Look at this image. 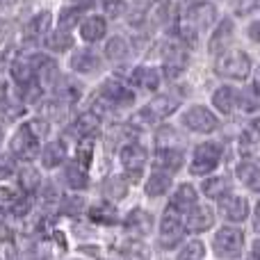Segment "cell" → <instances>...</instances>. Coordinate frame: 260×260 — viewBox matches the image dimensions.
Segmentation results:
<instances>
[{
    "mask_svg": "<svg viewBox=\"0 0 260 260\" xmlns=\"http://www.w3.org/2000/svg\"><path fill=\"white\" fill-rule=\"evenodd\" d=\"M251 57H249L244 50L240 48H229L224 53H219L215 62V73L219 78H226V80H247L251 76Z\"/></svg>",
    "mask_w": 260,
    "mask_h": 260,
    "instance_id": "obj_1",
    "label": "cell"
},
{
    "mask_svg": "<svg viewBox=\"0 0 260 260\" xmlns=\"http://www.w3.org/2000/svg\"><path fill=\"white\" fill-rule=\"evenodd\" d=\"M219 160H221L219 144H210V142L199 144V146L194 148V160H192L189 171H192L194 176H206V174H210V171H215Z\"/></svg>",
    "mask_w": 260,
    "mask_h": 260,
    "instance_id": "obj_2",
    "label": "cell"
},
{
    "mask_svg": "<svg viewBox=\"0 0 260 260\" xmlns=\"http://www.w3.org/2000/svg\"><path fill=\"white\" fill-rule=\"evenodd\" d=\"M212 247L219 253L221 258H233L242 251L244 247V233L240 229H233V226H224L215 233V240H212Z\"/></svg>",
    "mask_w": 260,
    "mask_h": 260,
    "instance_id": "obj_3",
    "label": "cell"
},
{
    "mask_svg": "<svg viewBox=\"0 0 260 260\" xmlns=\"http://www.w3.org/2000/svg\"><path fill=\"white\" fill-rule=\"evenodd\" d=\"M178 105H180L178 99H174V96H167V94L157 96V99H153L144 110H139L133 121H144V123L160 121V119H167L169 114H174L176 110H178Z\"/></svg>",
    "mask_w": 260,
    "mask_h": 260,
    "instance_id": "obj_4",
    "label": "cell"
},
{
    "mask_svg": "<svg viewBox=\"0 0 260 260\" xmlns=\"http://www.w3.org/2000/svg\"><path fill=\"white\" fill-rule=\"evenodd\" d=\"M217 123H219L217 117L208 108H203V105H194V108H189L187 112L183 114V126L189 128L192 133L208 135L217 128Z\"/></svg>",
    "mask_w": 260,
    "mask_h": 260,
    "instance_id": "obj_5",
    "label": "cell"
},
{
    "mask_svg": "<svg viewBox=\"0 0 260 260\" xmlns=\"http://www.w3.org/2000/svg\"><path fill=\"white\" fill-rule=\"evenodd\" d=\"M187 21L197 30H206L217 21V5L210 0H187Z\"/></svg>",
    "mask_w": 260,
    "mask_h": 260,
    "instance_id": "obj_6",
    "label": "cell"
},
{
    "mask_svg": "<svg viewBox=\"0 0 260 260\" xmlns=\"http://www.w3.org/2000/svg\"><path fill=\"white\" fill-rule=\"evenodd\" d=\"M12 153L21 160H35L39 155V139L30 133V128L23 126L16 130V135L12 137Z\"/></svg>",
    "mask_w": 260,
    "mask_h": 260,
    "instance_id": "obj_7",
    "label": "cell"
},
{
    "mask_svg": "<svg viewBox=\"0 0 260 260\" xmlns=\"http://www.w3.org/2000/svg\"><path fill=\"white\" fill-rule=\"evenodd\" d=\"M189 64V55L183 46H167L165 50V62H162V71H165L167 78L176 80L180 73H185Z\"/></svg>",
    "mask_w": 260,
    "mask_h": 260,
    "instance_id": "obj_8",
    "label": "cell"
},
{
    "mask_svg": "<svg viewBox=\"0 0 260 260\" xmlns=\"http://www.w3.org/2000/svg\"><path fill=\"white\" fill-rule=\"evenodd\" d=\"M235 37V23L231 21V18H221L219 23H217V27L212 30L210 35V41H208V50H210L212 55H219L224 53V50L231 48V41H233Z\"/></svg>",
    "mask_w": 260,
    "mask_h": 260,
    "instance_id": "obj_9",
    "label": "cell"
},
{
    "mask_svg": "<svg viewBox=\"0 0 260 260\" xmlns=\"http://www.w3.org/2000/svg\"><path fill=\"white\" fill-rule=\"evenodd\" d=\"M183 235V221H180V215L174 206H169L162 215L160 221V238L162 244H174L178 242V238Z\"/></svg>",
    "mask_w": 260,
    "mask_h": 260,
    "instance_id": "obj_10",
    "label": "cell"
},
{
    "mask_svg": "<svg viewBox=\"0 0 260 260\" xmlns=\"http://www.w3.org/2000/svg\"><path fill=\"white\" fill-rule=\"evenodd\" d=\"M32 71H35V78H39V85H53L57 80V62L48 55H32L30 57Z\"/></svg>",
    "mask_w": 260,
    "mask_h": 260,
    "instance_id": "obj_11",
    "label": "cell"
},
{
    "mask_svg": "<svg viewBox=\"0 0 260 260\" xmlns=\"http://www.w3.org/2000/svg\"><path fill=\"white\" fill-rule=\"evenodd\" d=\"M219 212L229 221H244L249 217V203L242 197H224L219 199Z\"/></svg>",
    "mask_w": 260,
    "mask_h": 260,
    "instance_id": "obj_12",
    "label": "cell"
},
{
    "mask_svg": "<svg viewBox=\"0 0 260 260\" xmlns=\"http://www.w3.org/2000/svg\"><path fill=\"white\" fill-rule=\"evenodd\" d=\"M103 99L114 105H130L135 101V91L119 80H105L103 82Z\"/></svg>",
    "mask_w": 260,
    "mask_h": 260,
    "instance_id": "obj_13",
    "label": "cell"
},
{
    "mask_svg": "<svg viewBox=\"0 0 260 260\" xmlns=\"http://www.w3.org/2000/svg\"><path fill=\"white\" fill-rule=\"evenodd\" d=\"M153 167L160 171H178L183 167V153L178 148H169V146L160 148L155 153V157H153Z\"/></svg>",
    "mask_w": 260,
    "mask_h": 260,
    "instance_id": "obj_14",
    "label": "cell"
},
{
    "mask_svg": "<svg viewBox=\"0 0 260 260\" xmlns=\"http://www.w3.org/2000/svg\"><path fill=\"white\" fill-rule=\"evenodd\" d=\"M215 224V212L206 206H194L189 210V219H187V229L192 233H203V231L212 229Z\"/></svg>",
    "mask_w": 260,
    "mask_h": 260,
    "instance_id": "obj_15",
    "label": "cell"
},
{
    "mask_svg": "<svg viewBox=\"0 0 260 260\" xmlns=\"http://www.w3.org/2000/svg\"><path fill=\"white\" fill-rule=\"evenodd\" d=\"M144 162H146V151L139 144H128V146L121 148V165L126 167L130 174L137 176L142 171Z\"/></svg>",
    "mask_w": 260,
    "mask_h": 260,
    "instance_id": "obj_16",
    "label": "cell"
},
{
    "mask_svg": "<svg viewBox=\"0 0 260 260\" xmlns=\"http://www.w3.org/2000/svg\"><path fill=\"white\" fill-rule=\"evenodd\" d=\"M105 32H108V21L103 16H87L80 23V37L85 41H89V44L103 39Z\"/></svg>",
    "mask_w": 260,
    "mask_h": 260,
    "instance_id": "obj_17",
    "label": "cell"
},
{
    "mask_svg": "<svg viewBox=\"0 0 260 260\" xmlns=\"http://www.w3.org/2000/svg\"><path fill=\"white\" fill-rule=\"evenodd\" d=\"M39 160L44 162L46 169H55L67 160V146L62 142H48L39 153Z\"/></svg>",
    "mask_w": 260,
    "mask_h": 260,
    "instance_id": "obj_18",
    "label": "cell"
},
{
    "mask_svg": "<svg viewBox=\"0 0 260 260\" xmlns=\"http://www.w3.org/2000/svg\"><path fill=\"white\" fill-rule=\"evenodd\" d=\"M212 103L219 110L221 114H231L240 103V94L233 89V87H219V89L212 94Z\"/></svg>",
    "mask_w": 260,
    "mask_h": 260,
    "instance_id": "obj_19",
    "label": "cell"
},
{
    "mask_svg": "<svg viewBox=\"0 0 260 260\" xmlns=\"http://www.w3.org/2000/svg\"><path fill=\"white\" fill-rule=\"evenodd\" d=\"M130 80H133V85L142 87V89L153 91L160 87V71L153 67H137L130 76Z\"/></svg>",
    "mask_w": 260,
    "mask_h": 260,
    "instance_id": "obj_20",
    "label": "cell"
},
{
    "mask_svg": "<svg viewBox=\"0 0 260 260\" xmlns=\"http://www.w3.org/2000/svg\"><path fill=\"white\" fill-rule=\"evenodd\" d=\"M71 67H73V71H78V73H94L96 69L101 67V59H99V55H94L91 50H78L71 57Z\"/></svg>",
    "mask_w": 260,
    "mask_h": 260,
    "instance_id": "obj_21",
    "label": "cell"
},
{
    "mask_svg": "<svg viewBox=\"0 0 260 260\" xmlns=\"http://www.w3.org/2000/svg\"><path fill=\"white\" fill-rule=\"evenodd\" d=\"M126 229L135 231V233L146 235V233H151V229H153V217L148 215L146 210H139L137 208V210H133L126 217Z\"/></svg>",
    "mask_w": 260,
    "mask_h": 260,
    "instance_id": "obj_22",
    "label": "cell"
},
{
    "mask_svg": "<svg viewBox=\"0 0 260 260\" xmlns=\"http://www.w3.org/2000/svg\"><path fill=\"white\" fill-rule=\"evenodd\" d=\"M231 187H233L231 178H226V176H215V178L203 183V194H206L208 199H224L226 194L231 192Z\"/></svg>",
    "mask_w": 260,
    "mask_h": 260,
    "instance_id": "obj_23",
    "label": "cell"
},
{
    "mask_svg": "<svg viewBox=\"0 0 260 260\" xmlns=\"http://www.w3.org/2000/svg\"><path fill=\"white\" fill-rule=\"evenodd\" d=\"M80 96H82V87L76 80H71V78L57 80V99L62 103H76Z\"/></svg>",
    "mask_w": 260,
    "mask_h": 260,
    "instance_id": "obj_24",
    "label": "cell"
},
{
    "mask_svg": "<svg viewBox=\"0 0 260 260\" xmlns=\"http://www.w3.org/2000/svg\"><path fill=\"white\" fill-rule=\"evenodd\" d=\"M101 126V119L96 117V114H82L80 119H78L76 123L71 126V133H76L78 137H82V139H87V137H91V135H96V130H99Z\"/></svg>",
    "mask_w": 260,
    "mask_h": 260,
    "instance_id": "obj_25",
    "label": "cell"
},
{
    "mask_svg": "<svg viewBox=\"0 0 260 260\" xmlns=\"http://www.w3.org/2000/svg\"><path fill=\"white\" fill-rule=\"evenodd\" d=\"M64 178H67L69 187H73V189H85L87 185H89L87 169H85V167H80V162H76V165H69L67 171H64Z\"/></svg>",
    "mask_w": 260,
    "mask_h": 260,
    "instance_id": "obj_26",
    "label": "cell"
},
{
    "mask_svg": "<svg viewBox=\"0 0 260 260\" xmlns=\"http://www.w3.org/2000/svg\"><path fill=\"white\" fill-rule=\"evenodd\" d=\"M197 206V189L192 185H180L174 194V208L176 210H192Z\"/></svg>",
    "mask_w": 260,
    "mask_h": 260,
    "instance_id": "obj_27",
    "label": "cell"
},
{
    "mask_svg": "<svg viewBox=\"0 0 260 260\" xmlns=\"http://www.w3.org/2000/svg\"><path fill=\"white\" fill-rule=\"evenodd\" d=\"M130 48H128V41L123 37H112V39L105 44V57L112 59V62H123L128 57Z\"/></svg>",
    "mask_w": 260,
    "mask_h": 260,
    "instance_id": "obj_28",
    "label": "cell"
},
{
    "mask_svg": "<svg viewBox=\"0 0 260 260\" xmlns=\"http://www.w3.org/2000/svg\"><path fill=\"white\" fill-rule=\"evenodd\" d=\"M18 183H21V189L25 194H35L41 185V176L35 167H23L21 174H18Z\"/></svg>",
    "mask_w": 260,
    "mask_h": 260,
    "instance_id": "obj_29",
    "label": "cell"
},
{
    "mask_svg": "<svg viewBox=\"0 0 260 260\" xmlns=\"http://www.w3.org/2000/svg\"><path fill=\"white\" fill-rule=\"evenodd\" d=\"M46 46L50 50H55V53H64V50H69L73 46V37L69 35V30H57L46 37Z\"/></svg>",
    "mask_w": 260,
    "mask_h": 260,
    "instance_id": "obj_30",
    "label": "cell"
},
{
    "mask_svg": "<svg viewBox=\"0 0 260 260\" xmlns=\"http://www.w3.org/2000/svg\"><path fill=\"white\" fill-rule=\"evenodd\" d=\"M171 187V178L165 174H153L151 178H148L146 183V194L148 197H162V194H167Z\"/></svg>",
    "mask_w": 260,
    "mask_h": 260,
    "instance_id": "obj_31",
    "label": "cell"
},
{
    "mask_svg": "<svg viewBox=\"0 0 260 260\" xmlns=\"http://www.w3.org/2000/svg\"><path fill=\"white\" fill-rule=\"evenodd\" d=\"M9 73H12V78L18 85H25V82H30L32 78H35L30 59H16V62L12 64V69H9Z\"/></svg>",
    "mask_w": 260,
    "mask_h": 260,
    "instance_id": "obj_32",
    "label": "cell"
},
{
    "mask_svg": "<svg viewBox=\"0 0 260 260\" xmlns=\"http://www.w3.org/2000/svg\"><path fill=\"white\" fill-rule=\"evenodd\" d=\"M89 217L96 221V224H114L117 221V210H114L110 203H99L89 210Z\"/></svg>",
    "mask_w": 260,
    "mask_h": 260,
    "instance_id": "obj_33",
    "label": "cell"
},
{
    "mask_svg": "<svg viewBox=\"0 0 260 260\" xmlns=\"http://www.w3.org/2000/svg\"><path fill=\"white\" fill-rule=\"evenodd\" d=\"M48 27H50V12H41L30 21L27 32H30L32 37H44L46 32H48Z\"/></svg>",
    "mask_w": 260,
    "mask_h": 260,
    "instance_id": "obj_34",
    "label": "cell"
},
{
    "mask_svg": "<svg viewBox=\"0 0 260 260\" xmlns=\"http://www.w3.org/2000/svg\"><path fill=\"white\" fill-rule=\"evenodd\" d=\"M203 256H206V247H203V242L194 240V242L185 244V247L180 249L178 260H203Z\"/></svg>",
    "mask_w": 260,
    "mask_h": 260,
    "instance_id": "obj_35",
    "label": "cell"
},
{
    "mask_svg": "<svg viewBox=\"0 0 260 260\" xmlns=\"http://www.w3.org/2000/svg\"><path fill=\"white\" fill-rule=\"evenodd\" d=\"M80 14L82 9L80 7H69V9H62L59 14V30H71L80 23Z\"/></svg>",
    "mask_w": 260,
    "mask_h": 260,
    "instance_id": "obj_36",
    "label": "cell"
},
{
    "mask_svg": "<svg viewBox=\"0 0 260 260\" xmlns=\"http://www.w3.org/2000/svg\"><path fill=\"white\" fill-rule=\"evenodd\" d=\"M41 91H44V87H41L39 82H35V80L21 85V94H23V101H25V103H37L39 96H41Z\"/></svg>",
    "mask_w": 260,
    "mask_h": 260,
    "instance_id": "obj_37",
    "label": "cell"
},
{
    "mask_svg": "<svg viewBox=\"0 0 260 260\" xmlns=\"http://www.w3.org/2000/svg\"><path fill=\"white\" fill-rule=\"evenodd\" d=\"M101 7H103L105 16L117 18L126 12V0H101Z\"/></svg>",
    "mask_w": 260,
    "mask_h": 260,
    "instance_id": "obj_38",
    "label": "cell"
},
{
    "mask_svg": "<svg viewBox=\"0 0 260 260\" xmlns=\"http://www.w3.org/2000/svg\"><path fill=\"white\" fill-rule=\"evenodd\" d=\"M27 128H30V133L35 135L37 139H46L50 135V123L48 119H32V121L25 123Z\"/></svg>",
    "mask_w": 260,
    "mask_h": 260,
    "instance_id": "obj_39",
    "label": "cell"
},
{
    "mask_svg": "<svg viewBox=\"0 0 260 260\" xmlns=\"http://www.w3.org/2000/svg\"><path fill=\"white\" fill-rule=\"evenodd\" d=\"M85 208V199L82 197H69L62 201V212L64 215H80Z\"/></svg>",
    "mask_w": 260,
    "mask_h": 260,
    "instance_id": "obj_40",
    "label": "cell"
},
{
    "mask_svg": "<svg viewBox=\"0 0 260 260\" xmlns=\"http://www.w3.org/2000/svg\"><path fill=\"white\" fill-rule=\"evenodd\" d=\"M240 174H242V180L247 183V187L260 189V171L256 169V167H242Z\"/></svg>",
    "mask_w": 260,
    "mask_h": 260,
    "instance_id": "obj_41",
    "label": "cell"
},
{
    "mask_svg": "<svg viewBox=\"0 0 260 260\" xmlns=\"http://www.w3.org/2000/svg\"><path fill=\"white\" fill-rule=\"evenodd\" d=\"M91 155H94V144H91V137H87L85 142L78 144V162H82V167H87L91 162Z\"/></svg>",
    "mask_w": 260,
    "mask_h": 260,
    "instance_id": "obj_42",
    "label": "cell"
},
{
    "mask_svg": "<svg viewBox=\"0 0 260 260\" xmlns=\"http://www.w3.org/2000/svg\"><path fill=\"white\" fill-rule=\"evenodd\" d=\"M258 5H260V0H231V9H233L238 16L249 14L251 9H256Z\"/></svg>",
    "mask_w": 260,
    "mask_h": 260,
    "instance_id": "obj_43",
    "label": "cell"
},
{
    "mask_svg": "<svg viewBox=\"0 0 260 260\" xmlns=\"http://www.w3.org/2000/svg\"><path fill=\"white\" fill-rule=\"evenodd\" d=\"M32 210V199L30 197H21L12 203V215L14 217H25Z\"/></svg>",
    "mask_w": 260,
    "mask_h": 260,
    "instance_id": "obj_44",
    "label": "cell"
},
{
    "mask_svg": "<svg viewBox=\"0 0 260 260\" xmlns=\"http://www.w3.org/2000/svg\"><path fill=\"white\" fill-rule=\"evenodd\" d=\"M105 192H108L110 197H114V199H123L126 197V185H123V180L112 178L108 185H105Z\"/></svg>",
    "mask_w": 260,
    "mask_h": 260,
    "instance_id": "obj_45",
    "label": "cell"
},
{
    "mask_svg": "<svg viewBox=\"0 0 260 260\" xmlns=\"http://www.w3.org/2000/svg\"><path fill=\"white\" fill-rule=\"evenodd\" d=\"M240 151H242L244 157H256V155H260V144H253L251 139L244 135L242 142H240Z\"/></svg>",
    "mask_w": 260,
    "mask_h": 260,
    "instance_id": "obj_46",
    "label": "cell"
},
{
    "mask_svg": "<svg viewBox=\"0 0 260 260\" xmlns=\"http://www.w3.org/2000/svg\"><path fill=\"white\" fill-rule=\"evenodd\" d=\"M240 108L244 110V112H253V110H258V101L251 99V96H240Z\"/></svg>",
    "mask_w": 260,
    "mask_h": 260,
    "instance_id": "obj_47",
    "label": "cell"
},
{
    "mask_svg": "<svg viewBox=\"0 0 260 260\" xmlns=\"http://www.w3.org/2000/svg\"><path fill=\"white\" fill-rule=\"evenodd\" d=\"M16 199L18 197L12 187H0V203H14Z\"/></svg>",
    "mask_w": 260,
    "mask_h": 260,
    "instance_id": "obj_48",
    "label": "cell"
},
{
    "mask_svg": "<svg viewBox=\"0 0 260 260\" xmlns=\"http://www.w3.org/2000/svg\"><path fill=\"white\" fill-rule=\"evenodd\" d=\"M247 35H249V39H251V41H256V44H260V21H253L251 25H249Z\"/></svg>",
    "mask_w": 260,
    "mask_h": 260,
    "instance_id": "obj_49",
    "label": "cell"
},
{
    "mask_svg": "<svg viewBox=\"0 0 260 260\" xmlns=\"http://www.w3.org/2000/svg\"><path fill=\"white\" fill-rule=\"evenodd\" d=\"M14 171L12 167V160H7L5 155H0V176H9Z\"/></svg>",
    "mask_w": 260,
    "mask_h": 260,
    "instance_id": "obj_50",
    "label": "cell"
},
{
    "mask_svg": "<svg viewBox=\"0 0 260 260\" xmlns=\"http://www.w3.org/2000/svg\"><path fill=\"white\" fill-rule=\"evenodd\" d=\"M144 249V247H142ZM142 249H133V251H128V256H126V260H148V256H146V251H142Z\"/></svg>",
    "mask_w": 260,
    "mask_h": 260,
    "instance_id": "obj_51",
    "label": "cell"
},
{
    "mask_svg": "<svg viewBox=\"0 0 260 260\" xmlns=\"http://www.w3.org/2000/svg\"><path fill=\"white\" fill-rule=\"evenodd\" d=\"M73 7L89 9V7H94V0H73Z\"/></svg>",
    "mask_w": 260,
    "mask_h": 260,
    "instance_id": "obj_52",
    "label": "cell"
},
{
    "mask_svg": "<svg viewBox=\"0 0 260 260\" xmlns=\"http://www.w3.org/2000/svg\"><path fill=\"white\" fill-rule=\"evenodd\" d=\"M253 89H256V94H260V67L253 73Z\"/></svg>",
    "mask_w": 260,
    "mask_h": 260,
    "instance_id": "obj_53",
    "label": "cell"
},
{
    "mask_svg": "<svg viewBox=\"0 0 260 260\" xmlns=\"http://www.w3.org/2000/svg\"><path fill=\"white\" fill-rule=\"evenodd\" d=\"M251 253H253V258H256V260H260V240H258V242H253Z\"/></svg>",
    "mask_w": 260,
    "mask_h": 260,
    "instance_id": "obj_54",
    "label": "cell"
},
{
    "mask_svg": "<svg viewBox=\"0 0 260 260\" xmlns=\"http://www.w3.org/2000/svg\"><path fill=\"white\" fill-rule=\"evenodd\" d=\"M253 224H256V231H260V206L256 210V217H253Z\"/></svg>",
    "mask_w": 260,
    "mask_h": 260,
    "instance_id": "obj_55",
    "label": "cell"
},
{
    "mask_svg": "<svg viewBox=\"0 0 260 260\" xmlns=\"http://www.w3.org/2000/svg\"><path fill=\"white\" fill-rule=\"evenodd\" d=\"M251 126H253V130H256V133L260 135V117L253 119V121H251Z\"/></svg>",
    "mask_w": 260,
    "mask_h": 260,
    "instance_id": "obj_56",
    "label": "cell"
},
{
    "mask_svg": "<svg viewBox=\"0 0 260 260\" xmlns=\"http://www.w3.org/2000/svg\"><path fill=\"white\" fill-rule=\"evenodd\" d=\"M3 137H5V135H3V128H0V144H3Z\"/></svg>",
    "mask_w": 260,
    "mask_h": 260,
    "instance_id": "obj_57",
    "label": "cell"
}]
</instances>
